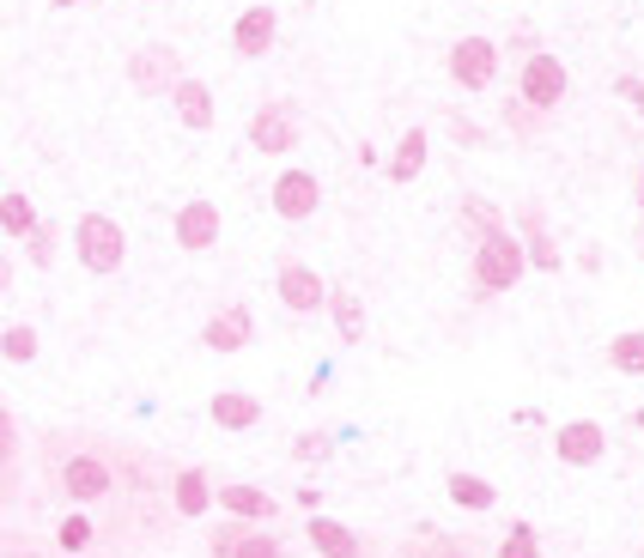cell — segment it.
Returning <instances> with one entry per match:
<instances>
[{"label":"cell","instance_id":"cell-5","mask_svg":"<svg viewBox=\"0 0 644 558\" xmlns=\"http://www.w3.org/2000/svg\"><path fill=\"white\" fill-rule=\"evenodd\" d=\"M274 292H280V304H286L292 316H316V310L329 304L334 285H322V274H316V267H304V262H280Z\"/></svg>","mask_w":644,"mask_h":558},{"label":"cell","instance_id":"cell-7","mask_svg":"<svg viewBox=\"0 0 644 558\" xmlns=\"http://www.w3.org/2000/svg\"><path fill=\"white\" fill-rule=\"evenodd\" d=\"M553 456L565 467H596L608 456V432H602L596 419H565L560 432H553Z\"/></svg>","mask_w":644,"mask_h":558},{"label":"cell","instance_id":"cell-12","mask_svg":"<svg viewBox=\"0 0 644 558\" xmlns=\"http://www.w3.org/2000/svg\"><path fill=\"white\" fill-rule=\"evenodd\" d=\"M208 419L219 432H255V425H262V400H255L250 388H219L208 400Z\"/></svg>","mask_w":644,"mask_h":558},{"label":"cell","instance_id":"cell-3","mask_svg":"<svg viewBox=\"0 0 644 558\" xmlns=\"http://www.w3.org/2000/svg\"><path fill=\"white\" fill-rule=\"evenodd\" d=\"M73 255H80L85 274H115V267H122V255H128L122 225H115L110 213H85L80 225H73Z\"/></svg>","mask_w":644,"mask_h":558},{"label":"cell","instance_id":"cell-27","mask_svg":"<svg viewBox=\"0 0 644 558\" xmlns=\"http://www.w3.org/2000/svg\"><path fill=\"white\" fill-rule=\"evenodd\" d=\"M499 558H547V552H541V535L530 523H511V535L499 540Z\"/></svg>","mask_w":644,"mask_h":558},{"label":"cell","instance_id":"cell-13","mask_svg":"<svg viewBox=\"0 0 644 558\" xmlns=\"http://www.w3.org/2000/svg\"><path fill=\"white\" fill-rule=\"evenodd\" d=\"M274 31H280L274 7H243L238 24H231V49L255 61V55H268V49H274Z\"/></svg>","mask_w":644,"mask_h":558},{"label":"cell","instance_id":"cell-18","mask_svg":"<svg viewBox=\"0 0 644 558\" xmlns=\"http://www.w3.org/2000/svg\"><path fill=\"white\" fill-rule=\"evenodd\" d=\"M329 316H334V334H341L346 346L365 341V297H359L353 285H334L329 292Z\"/></svg>","mask_w":644,"mask_h":558},{"label":"cell","instance_id":"cell-31","mask_svg":"<svg viewBox=\"0 0 644 558\" xmlns=\"http://www.w3.org/2000/svg\"><path fill=\"white\" fill-rule=\"evenodd\" d=\"M12 456H19V425H12V413H0V467H7V479H12Z\"/></svg>","mask_w":644,"mask_h":558},{"label":"cell","instance_id":"cell-22","mask_svg":"<svg viewBox=\"0 0 644 558\" xmlns=\"http://www.w3.org/2000/svg\"><path fill=\"white\" fill-rule=\"evenodd\" d=\"M608 371L621 376H644V328H626L608 341Z\"/></svg>","mask_w":644,"mask_h":558},{"label":"cell","instance_id":"cell-32","mask_svg":"<svg viewBox=\"0 0 644 558\" xmlns=\"http://www.w3.org/2000/svg\"><path fill=\"white\" fill-rule=\"evenodd\" d=\"M49 255H56V231L37 225V231H31V262H37V267H49Z\"/></svg>","mask_w":644,"mask_h":558},{"label":"cell","instance_id":"cell-29","mask_svg":"<svg viewBox=\"0 0 644 558\" xmlns=\"http://www.w3.org/2000/svg\"><path fill=\"white\" fill-rule=\"evenodd\" d=\"M231 558H286L280 552V540L274 535H255V523L238 535V547H231Z\"/></svg>","mask_w":644,"mask_h":558},{"label":"cell","instance_id":"cell-11","mask_svg":"<svg viewBox=\"0 0 644 558\" xmlns=\"http://www.w3.org/2000/svg\"><path fill=\"white\" fill-rule=\"evenodd\" d=\"M208 504H219V486L208 479V467H177V479H171V510L183 516V523H195V516H208Z\"/></svg>","mask_w":644,"mask_h":558},{"label":"cell","instance_id":"cell-2","mask_svg":"<svg viewBox=\"0 0 644 558\" xmlns=\"http://www.w3.org/2000/svg\"><path fill=\"white\" fill-rule=\"evenodd\" d=\"M56 486L68 504H104L115 491V467L110 456H98V449H73V456H61L56 467Z\"/></svg>","mask_w":644,"mask_h":558},{"label":"cell","instance_id":"cell-33","mask_svg":"<svg viewBox=\"0 0 644 558\" xmlns=\"http://www.w3.org/2000/svg\"><path fill=\"white\" fill-rule=\"evenodd\" d=\"M621 98L633 103V110H644V85L633 80V73H621Z\"/></svg>","mask_w":644,"mask_h":558},{"label":"cell","instance_id":"cell-28","mask_svg":"<svg viewBox=\"0 0 644 558\" xmlns=\"http://www.w3.org/2000/svg\"><path fill=\"white\" fill-rule=\"evenodd\" d=\"M334 456V437L329 432H299V437H292V461H329Z\"/></svg>","mask_w":644,"mask_h":558},{"label":"cell","instance_id":"cell-14","mask_svg":"<svg viewBox=\"0 0 644 558\" xmlns=\"http://www.w3.org/2000/svg\"><path fill=\"white\" fill-rule=\"evenodd\" d=\"M316 206H322V189H316L311 171H286L274 183V213L280 219H292V225H299V219H311Z\"/></svg>","mask_w":644,"mask_h":558},{"label":"cell","instance_id":"cell-36","mask_svg":"<svg viewBox=\"0 0 644 558\" xmlns=\"http://www.w3.org/2000/svg\"><path fill=\"white\" fill-rule=\"evenodd\" d=\"M56 7H80V0H56Z\"/></svg>","mask_w":644,"mask_h":558},{"label":"cell","instance_id":"cell-15","mask_svg":"<svg viewBox=\"0 0 644 558\" xmlns=\"http://www.w3.org/2000/svg\"><path fill=\"white\" fill-rule=\"evenodd\" d=\"M304 540L316 547V558H365V540H359L346 523H334V516H311V523H304Z\"/></svg>","mask_w":644,"mask_h":558},{"label":"cell","instance_id":"cell-24","mask_svg":"<svg viewBox=\"0 0 644 558\" xmlns=\"http://www.w3.org/2000/svg\"><path fill=\"white\" fill-rule=\"evenodd\" d=\"M523 231H530V267L553 274V267H560V250H553V237L541 231V213H535V206H523Z\"/></svg>","mask_w":644,"mask_h":558},{"label":"cell","instance_id":"cell-9","mask_svg":"<svg viewBox=\"0 0 644 558\" xmlns=\"http://www.w3.org/2000/svg\"><path fill=\"white\" fill-rule=\"evenodd\" d=\"M565 92H572V80H565L560 55H530L523 61V103H530V110H553Z\"/></svg>","mask_w":644,"mask_h":558},{"label":"cell","instance_id":"cell-8","mask_svg":"<svg viewBox=\"0 0 644 558\" xmlns=\"http://www.w3.org/2000/svg\"><path fill=\"white\" fill-rule=\"evenodd\" d=\"M250 146L255 152H292L299 146V110L292 103H262L250 115Z\"/></svg>","mask_w":644,"mask_h":558},{"label":"cell","instance_id":"cell-4","mask_svg":"<svg viewBox=\"0 0 644 558\" xmlns=\"http://www.w3.org/2000/svg\"><path fill=\"white\" fill-rule=\"evenodd\" d=\"M450 80H456L462 92H486V85L499 80V43L493 37H462V43H450Z\"/></svg>","mask_w":644,"mask_h":558},{"label":"cell","instance_id":"cell-35","mask_svg":"<svg viewBox=\"0 0 644 558\" xmlns=\"http://www.w3.org/2000/svg\"><path fill=\"white\" fill-rule=\"evenodd\" d=\"M7 558H37V552H7Z\"/></svg>","mask_w":644,"mask_h":558},{"label":"cell","instance_id":"cell-21","mask_svg":"<svg viewBox=\"0 0 644 558\" xmlns=\"http://www.w3.org/2000/svg\"><path fill=\"white\" fill-rule=\"evenodd\" d=\"M420 171H426V128H407L402 146L390 152V176L395 183H414Z\"/></svg>","mask_w":644,"mask_h":558},{"label":"cell","instance_id":"cell-30","mask_svg":"<svg viewBox=\"0 0 644 558\" xmlns=\"http://www.w3.org/2000/svg\"><path fill=\"white\" fill-rule=\"evenodd\" d=\"M420 558H474L462 540H450V535H432L426 528V547H420Z\"/></svg>","mask_w":644,"mask_h":558},{"label":"cell","instance_id":"cell-17","mask_svg":"<svg viewBox=\"0 0 644 558\" xmlns=\"http://www.w3.org/2000/svg\"><path fill=\"white\" fill-rule=\"evenodd\" d=\"M219 510L238 516V523H262V528H268V523L280 516V504L268 498L262 486H219Z\"/></svg>","mask_w":644,"mask_h":558},{"label":"cell","instance_id":"cell-6","mask_svg":"<svg viewBox=\"0 0 644 558\" xmlns=\"http://www.w3.org/2000/svg\"><path fill=\"white\" fill-rule=\"evenodd\" d=\"M250 341H255V310L250 304H225L201 322V346H208V353H243Z\"/></svg>","mask_w":644,"mask_h":558},{"label":"cell","instance_id":"cell-1","mask_svg":"<svg viewBox=\"0 0 644 558\" xmlns=\"http://www.w3.org/2000/svg\"><path fill=\"white\" fill-rule=\"evenodd\" d=\"M530 267V243H517L511 231H493V237L474 243V297H499L523 280Z\"/></svg>","mask_w":644,"mask_h":558},{"label":"cell","instance_id":"cell-34","mask_svg":"<svg viewBox=\"0 0 644 558\" xmlns=\"http://www.w3.org/2000/svg\"><path fill=\"white\" fill-rule=\"evenodd\" d=\"M633 432H644V407H633Z\"/></svg>","mask_w":644,"mask_h":558},{"label":"cell","instance_id":"cell-25","mask_svg":"<svg viewBox=\"0 0 644 558\" xmlns=\"http://www.w3.org/2000/svg\"><path fill=\"white\" fill-rule=\"evenodd\" d=\"M0 353H7V365H31V358H37V328H31V322H7Z\"/></svg>","mask_w":644,"mask_h":558},{"label":"cell","instance_id":"cell-20","mask_svg":"<svg viewBox=\"0 0 644 558\" xmlns=\"http://www.w3.org/2000/svg\"><path fill=\"white\" fill-rule=\"evenodd\" d=\"M444 491H450V504H462V510H474V516L493 510V504H499V486H486L481 474H462V467L444 479Z\"/></svg>","mask_w":644,"mask_h":558},{"label":"cell","instance_id":"cell-26","mask_svg":"<svg viewBox=\"0 0 644 558\" xmlns=\"http://www.w3.org/2000/svg\"><path fill=\"white\" fill-rule=\"evenodd\" d=\"M0 225H7V237H12V243H19V237H31V231H37V213H31V201L7 189V201H0Z\"/></svg>","mask_w":644,"mask_h":558},{"label":"cell","instance_id":"cell-23","mask_svg":"<svg viewBox=\"0 0 644 558\" xmlns=\"http://www.w3.org/2000/svg\"><path fill=\"white\" fill-rule=\"evenodd\" d=\"M92 540H98V523H92L85 510H68V516L56 523V547H61V552H92Z\"/></svg>","mask_w":644,"mask_h":558},{"label":"cell","instance_id":"cell-10","mask_svg":"<svg viewBox=\"0 0 644 558\" xmlns=\"http://www.w3.org/2000/svg\"><path fill=\"white\" fill-rule=\"evenodd\" d=\"M177 250H189V255H201V250H213L219 243V206L201 194V201H183L177 206Z\"/></svg>","mask_w":644,"mask_h":558},{"label":"cell","instance_id":"cell-19","mask_svg":"<svg viewBox=\"0 0 644 558\" xmlns=\"http://www.w3.org/2000/svg\"><path fill=\"white\" fill-rule=\"evenodd\" d=\"M171 103H177V122H183V128H195V134H208V128H213V92L201 80H183L171 92Z\"/></svg>","mask_w":644,"mask_h":558},{"label":"cell","instance_id":"cell-16","mask_svg":"<svg viewBox=\"0 0 644 558\" xmlns=\"http://www.w3.org/2000/svg\"><path fill=\"white\" fill-rule=\"evenodd\" d=\"M128 73H134V85L140 92H177L183 85V73H177V49H140L134 61H128Z\"/></svg>","mask_w":644,"mask_h":558}]
</instances>
